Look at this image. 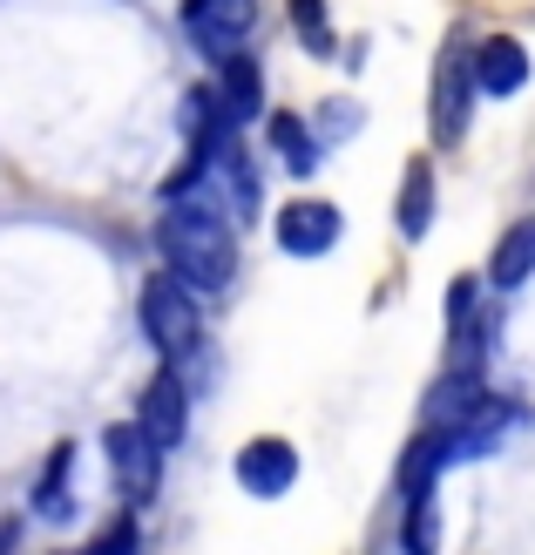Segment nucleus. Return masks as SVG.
Wrapping results in <instances>:
<instances>
[{"mask_svg":"<svg viewBox=\"0 0 535 555\" xmlns=\"http://www.w3.org/2000/svg\"><path fill=\"white\" fill-rule=\"evenodd\" d=\"M156 251L170 264V278H183L190 292H224L238 278V231L224 224V210L204 197H177L156 224Z\"/></svg>","mask_w":535,"mask_h":555,"instance_id":"1","label":"nucleus"},{"mask_svg":"<svg viewBox=\"0 0 535 555\" xmlns=\"http://www.w3.org/2000/svg\"><path fill=\"white\" fill-rule=\"evenodd\" d=\"M136 312H143V332H150V346L170 359H190L196 352V332H204V319H196V298H190V285L183 278H150L143 285V305H136Z\"/></svg>","mask_w":535,"mask_h":555,"instance_id":"2","label":"nucleus"},{"mask_svg":"<svg viewBox=\"0 0 535 555\" xmlns=\"http://www.w3.org/2000/svg\"><path fill=\"white\" fill-rule=\"evenodd\" d=\"M183 27H190V41L204 48V54H238L251 41V27H258V8L251 0H183Z\"/></svg>","mask_w":535,"mask_h":555,"instance_id":"3","label":"nucleus"},{"mask_svg":"<svg viewBox=\"0 0 535 555\" xmlns=\"http://www.w3.org/2000/svg\"><path fill=\"white\" fill-rule=\"evenodd\" d=\"M468 116H474V54L461 41H447L441 75H434V135L441 143H461Z\"/></svg>","mask_w":535,"mask_h":555,"instance_id":"4","label":"nucleus"},{"mask_svg":"<svg viewBox=\"0 0 535 555\" xmlns=\"http://www.w3.org/2000/svg\"><path fill=\"white\" fill-rule=\"evenodd\" d=\"M102 440H109V467H116V481L129 488V502H150L156 481H163V448L136 421L129 427H109Z\"/></svg>","mask_w":535,"mask_h":555,"instance_id":"5","label":"nucleus"},{"mask_svg":"<svg viewBox=\"0 0 535 555\" xmlns=\"http://www.w3.org/2000/svg\"><path fill=\"white\" fill-rule=\"evenodd\" d=\"M136 427H143L156 448H177V440H183V427H190V393H183V379L170 366L143 386V400H136Z\"/></svg>","mask_w":535,"mask_h":555,"instance_id":"6","label":"nucleus"},{"mask_svg":"<svg viewBox=\"0 0 535 555\" xmlns=\"http://www.w3.org/2000/svg\"><path fill=\"white\" fill-rule=\"evenodd\" d=\"M238 481H244V494H258V502H278V494L298 481V454H292V440H278V434L251 440V448L238 454Z\"/></svg>","mask_w":535,"mask_h":555,"instance_id":"7","label":"nucleus"},{"mask_svg":"<svg viewBox=\"0 0 535 555\" xmlns=\"http://www.w3.org/2000/svg\"><path fill=\"white\" fill-rule=\"evenodd\" d=\"M278 244H285L292 258H326L332 244H340V210L319 204V197L285 204V217H278Z\"/></svg>","mask_w":535,"mask_h":555,"instance_id":"8","label":"nucleus"},{"mask_svg":"<svg viewBox=\"0 0 535 555\" xmlns=\"http://www.w3.org/2000/svg\"><path fill=\"white\" fill-rule=\"evenodd\" d=\"M528 48L509 41V35H488V41H474V89L482 95H515L528 89Z\"/></svg>","mask_w":535,"mask_h":555,"instance_id":"9","label":"nucleus"},{"mask_svg":"<svg viewBox=\"0 0 535 555\" xmlns=\"http://www.w3.org/2000/svg\"><path fill=\"white\" fill-rule=\"evenodd\" d=\"M488 400V386H482V366H455V373H447L441 386H434V393H428V406H420V427H434V434H447V427H461L468 421V413L474 406H482Z\"/></svg>","mask_w":535,"mask_h":555,"instance_id":"10","label":"nucleus"},{"mask_svg":"<svg viewBox=\"0 0 535 555\" xmlns=\"http://www.w3.org/2000/svg\"><path fill=\"white\" fill-rule=\"evenodd\" d=\"M217 102H224V116H231V129L244 122H258V108H265V75H258V54H224V75H217Z\"/></svg>","mask_w":535,"mask_h":555,"instance_id":"11","label":"nucleus"},{"mask_svg":"<svg viewBox=\"0 0 535 555\" xmlns=\"http://www.w3.org/2000/svg\"><path fill=\"white\" fill-rule=\"evenodd\" d=\"M528 278H535V217H528V224H515L509 237L495 244V258H488V285L495 292H522Z\"/></svg>","mask_w":535,"mask_h":555,"instance_id":"12","label":"nucleus"},{"mask_svg":"<svg viewBox=\"0 0 535 555\" xmlns=\"http://www.w3.org/2000/svg\"><path fill=\"white\" fill-rule=\"evenodd\" d=\"M393 224H400V237H428V224H434V170H428V163H407Z\"/></svg>","mask_w":535,"mask_h":555,"instance_id":"13","label":"nucleus"},{"mask_svg":"<svg viewBox=\"0 0 535 555\" xmlns=\"http://www.w3.org/2000/svg\"><path fill=\"white\" fill-rule=\"evenodd\" d=\"M68 475H75V440H62V448L48 454L41 481H35V515L41 521H62L68 515Z\"/></svg>","mask_w":535,"mask_h":555,"instance_id":"14","label":"nucleus"},{"mask_svg":"<svg viewBox=\"0 0 535 555\" xmlns=\"http://www.w3.org/2000/svg\"><path fill=\"white\" fill-rule=\"evenodd\" d=\"M407 555H441V515H434V481L407 488V529H400Z\"/></svg>","mask_w":535,"mask_h":555,"instance_id":"15","label":"nucleus"},{"mask_svg":"<svg viewBox=\"0 0 535 555\" xmlns=\"http://www.w3.org/2000/svg\"><path fill=\"white\" fill-rule=\"evenodd\" d=\"M271 150L285 156L292 177H313V170H319V135L305 129L298 116H271Z\"/></svg>","mask_w":535,"mask_h":555,"instance_id":"16","label":"nucleus"},{"mask_svg":"<svg viewBox=\"0 0 535 555\" xmlns=\"http://www.w3.org/2000/svg\"><path fill=\"white\" fill-rule=\"evenodd\" d=\"M292 27L313 54H332V21H326V0H292Z\"/></svg>","mask_w":535,"mask_h":555,"instance_id":"17","label":"nucleus"},{"mask_svg":"<svg viewBox=\"0 0 535 555\" xmlns=\"http://www.w3.org/2000/svg\"><path fill=\"white\" fill-rule=\"evenodd\" d=\"M319 116H326V122H319V143H340V135H353V122H359V108H353V102H326Z\"/></svg>","mask_w":535,"mask_h":555,"instance_id":"18","label":"nucleus"},{"mask_svg":"<svg viewBox=\"0 0 535 555\" xmlns=\"http://www.w3.org/2000/svg\"><path fill=\"white\" fill-rule=\"evenodd\" d=\"M75 555H89V548H75Z\"/></svg>","mask_w":535,"mask_h":555,"instance_id":"19","label":"nucleus"}]
</instances>
